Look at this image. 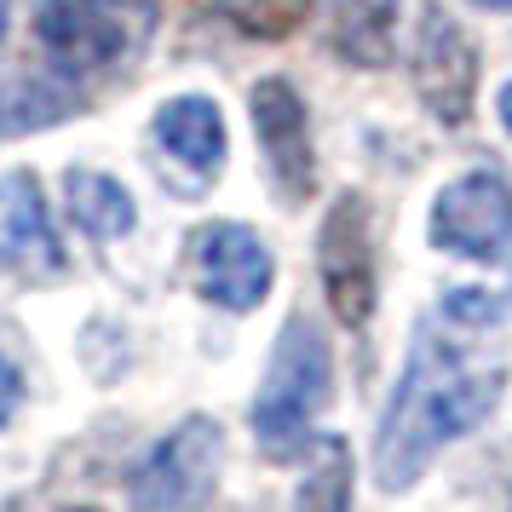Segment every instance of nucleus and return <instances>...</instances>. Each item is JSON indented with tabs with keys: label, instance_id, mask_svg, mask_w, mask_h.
Returning a JSON list of instances; mask_svg holds the SVG:
<instances>
[{
	"label": "nucleus",
	"instance_id": "7",
	"mask_svg": "<svg viewBox=\"0 0 512 512\" xmlns=\"http://www.w3.org/2000/svg\"><path fill=\"white\" fill-rule=\"evenodd\" d=\"M317 277H323L328 311L346 328H363L374 317V236L363 196L328 202L317 231Z\"/></svg>",
	"mask_w": 512,
	"mask_h": 512
},
{
	"label": "nucleus",
	"instance_id": "16",
	"mask_svg": "<svg viewBox=\"0 0 512 512\" xmlns=\"http://www.w3.org/2000/svg\"><path fill=\"white\" fill-rule=\"evenodd\" d=\"M219 12L254 41H282V35H294L305 24L311 0H219Z\"/></svg>",
	"mask_w": 512,
	"mask_h": 512
},
{
	"label": "nucleus",
	"instance_id": "1",
	"mask_svg": "<svg viewBox=\"0 0 512 512\" xmlns=\"http://www.w3.org/2000/svg\"><path fill=\"white\" fill-rule=\"evenodd\" d=\"M489 328L461 317H426L409 340V363L397 380L380 438H374V478L380 489H409L449 438L484 426L489 409L507 392V357L478 340Z\"/></svg>",
	"mask_w": 512,
	"mask_h": 512
},
{
	"label": "nucleus",
	"instance_id": "14",
	"mask_svg": "<svg viewBox=\"0 0 512 512\" xmlns=\"http://www.w3.org/2000/svg\"><path fill=\"white\" fill-rule=\"evenodd\" d=\"M64 202H70V219L93 236V242H116V236H127L133 225H139L133 196H127L110 173H87V167H75L70 179H64Z\"/></svg>",
	"mask_w": 512,
	"mask_h": 512
},
{
	"label": "nucleus",
	"instance_id": "2",
	"mask_svg": "<svg viewBox=\"0 0 512 512\" xmlns=\"http://www.w3.org/2000/svg\"><path fill=\"white\" fill-rule=\"evenodd\" d=\"M334 392V351L311 317H288L271 351L265 386L254 397V432L271 461H294L311 443V420Z\"/></svg>",
	"mask_w": 512,
	"mask_h": 512
},
{
	"label": "nucleus",
	"instance_id": "13",
	"mask_svg": "<svg viewBox=\"0 0 512 512\" xmlns=\"http://www.w3.org/2000/svg\"><path fill=\"white\" fill-rule=\"evenodd\" d=\"M81 110V93L58 75H12L0 87V139H18V133H35V127H52Z\"/></svg>",
	"mask_w": 512,
	"mask_h": 512
},
{
	"label": "nucleus",
	"instance_id": "18",
	"mask_svg": "<svg viewBox=\"0 0 512 512\" xmlns=\"http://www.w3.org/2000/svg\"><path fill=\"white\" fill-rule=\"evenodd\" d=\"M495 116H501V127L512 133V81L501 87V93H495Z\"/></svg>",
	"mask_w": 512,
	"mask_h": 512
},
{
	"label": "nucleus",
	"instance_id": "17",
	"mask_svg": "<svg viewBox=\"0 0 512 512\" xmlns=\"http://www.w3.org/2000/svg\"><path fill=\"white\" fill-rule=\"evenodd\" d=\"M18 403H24V380H18V369L0 357V426L18 415Z\"/></svg>",
	"mask_w": 512,
	"mask_h": 512
},
{
	"label": "nucleus",
	"instance_id": "6",
	"mask_svg": "<svg viewBox=\"0 0 512 512\" xmlns=\"http://www.w3.org/2000/svg\"><path fill=\"white\" fill-rule=\"evenodd\" d=\"M409 75H415L420 104L438 121L461 127L472 116V93H478V47L443 6H420L415 35H409Z\"/></svg>",
	"mask_w": 512,
	"mask_h": 512
},
{
	"label": "nucleus",
	"instance_id": "8",
	"mask_svg": "<svg viewBox=\"0 0 512 512\" xmlns=\"http://www.w3.org/2000/svg\"><path fill=\"white\" fill-rule=\"evenodd\" d=\"M254 110V133H259V156L265 173L288 208H300L311 185H317V144H311V116H305V98L294 93L288 75H265L248 93Z\"/></svg>",
	"mask_w": 512,
	"mask_h": 512
},
{
	"label": "nucleus",
	"instance_id": "4",
	"mask_svg": "<svg viewBox=\"0 0 512 512\" xmlns=\"http://www.w3.org/2000/svg\"><path fill=\"white\" fill-rule=\"evenodd\" d=\"M219 461H225V432H219V420L190 415L139 461L127 495H133L139 512H196L213 495Z\"/></svg>",
	"mask_w": 512,
	"mask_h": 512
},
{
	"label": "nucleus",
	"instance_id": "9",
	"mask_svg": "<svg viewBox=\"0 0 512 512\" xmlns=\"http://www.w3.org/2000/svg\"><path fill=\"white\" fill-rule=\"evenodd\" d=\"M190 259H196V288L202 300L225 305V311H254L265 294H271V248L259 242L248 225L236 219H219V225H202L196 242H190Z\"/></svg>",
	"mask_w": 512,
	"mask_h": 512
},
{
	"label": "nucleus",
	"instance_id": "3",
	"mask_svg": "<svg viewBox=\"0 0 512 512\" xmlns=\"http://www.w3.org/2000/svg\"><path fill=\"white\" fill-rule=\"evenodd\" d=\"M156 29V0H35V35L58 70H104Z\"/></svg>",
	"mask_w": 512,
	"mask_h": 512
},
{
	"label": "nucleus",
	"instance_id": "20",
	"mask_svg": "<svg viewBox=\"0 0 512 512\" xmlns=\"http://www.w3.org/2000/svg\"><path fill=\"white\" fill-rule=\"evenodd\" d=\"M6 6H12V0H0V35H6Z\"/></svg>",
	"mask_w": 512,
	"mask_h": 512
},
{
	"label": "nucleus",
	"instance_id": "19",
	"mask_svg": "<svg viewBox=\"0 0 512 512\" xmlns=\"http://www.w3.org/2000/svg\"><path fill=\"white\" fill-rule=\"evenodd\" d=\"M472 6H484V12H512V0H472Z\"/></svg>",
	"mask_w": 512,
	"mask_h": 512
},
{
	"label": "nucleus",
	"instance_id": "10",
	"mask_svg": "<svg viewBox=\"0 0 512 512\" xmlns=\"http://www.w3.org/2000/svg\"><path fill=\"white\" fill-rule=\"evenodd\" d=\"M0 265H12L29 282L64 271V242L52 231L47 190L24 167L0 173Z\"/></svg>",
	"mask_w": 512,
	"mask_h": 512
},
{
	"label": "nucleus",
	"instance_id": "15",
	"mask_svg": "<svg viewBox=\"0 0 512 512\" xmlns=\"http://www.w3.org/2000/svg\"><path fill=\"white\" fill-rule=\"evenodd\" d=\"M294 512H351V449L346 438H317V455H311V472H305L300 495H294Z\"/></svg>",
	"mask_w": 512,
	"mask_h": 512
},
{
	"label": "nucleus",
	"instance_id": "11",
	"mask_svg": "<svg viewBox=\"0 0 512 512\" xmlns=\"http://www.w3.org/2000/svg\"><path fill=\"white\" fill-rule=\"evenodd\" d=\"M150 133L162 144L173 162H185L190 173H213V167L225 162V116H219V104L202 93H179L167 98L156 121H150Z\"/></svg>",
	"mask_w": 512,
	"mask_h": 512
},
{
	"label": "nucleus",
	"instance_id": "12",
	"mask_svg": "<svg viewBox=\"0 0 512 512\" xmlns=\"http://www.w3.org/2000/svg\"><path fill=\"white\" fill-rule=\"evenodd\" d=\"M403 0H340L334 6V52L357 70H386L397 58Z\"/></svg>",
	"mask_w": 512,
	"mask_h": 512
},
{
	"label": "nucleus",
	"instance_id": "5",
	"mask_svg": "<svg viewBox=\"0 0 512 512\" xmlns=\"http://www.w3.org/2000/svg\"><path fill=\"white\" fill-rule=\"evenodd\" d=\"M432 242L443 254L501 265L512 259V179L472 167L461 179H449L432 202Z\"/></svg>",
	"mask_w": 512,
	"mask_h": 512
}]
</instances>
